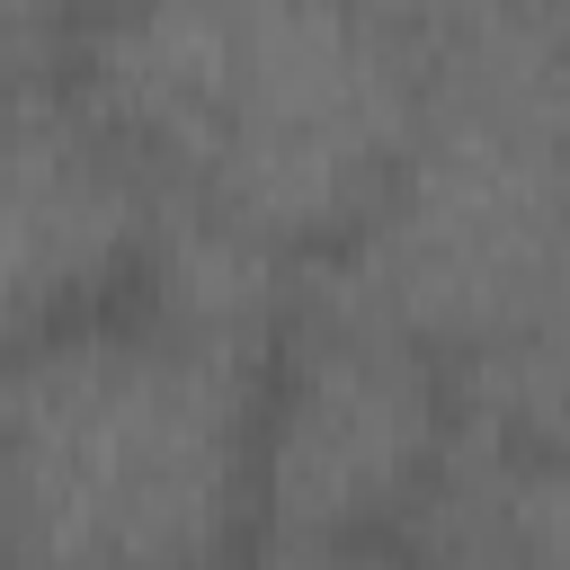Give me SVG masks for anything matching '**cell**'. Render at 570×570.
<instances>
[{"label": "cell", "mask_w": 570, "mask_h": 570, "mask_svg": "<svg viewBox=\"0 0 570 570\" xmlns=\"http://www.w3.org/2000/svg\"><path fill=\"white\" fill-rule=\"evenodd\" d=\"M71 89L151 187L321 258L392 178L428 53L365 0H98Z\"/></svg>", "instance_id": "cell-1"}, {"label": "cell", "mask_w": 570, "mask_h": 570, "mask_svg": "<svg viewBox=\"0 0 570 570\" xmlns=\"http://www.w3.org/2000/svg\"><path fill=\"white\" fill-rule=\"evenodd\" d=\"M267 347L116 294L0 356V570H223L258 534Z\"/></svg>", "instance_id": "cell-2"}, {"label": "cell", "mask_w": 570, "mask_h": 570, "mask_svg": "<svg viewBox=\"0 0 570 570\" xmlns=\"http://www.w3.org/2000/svg\"><path fill=\"white\" fill-rule=\"evenodd\" d=\"M312 294L445 365L561 330V0H472L428 36L419 125Z\"/></svg>", "instance_id": "cell-3"}, {"label": "cell", "mask_w": 570, "mask_h": 570, "mask_svg": "<svg viewBox=\"0 0 570 570\" xmlns=\"http://www.w3.org/2000/svg\"><path fill=\"white\" fill-rule=\"evenodd\" d=\"M454 436V365L303 285L258 374L249 543H410Z\"/></svg>", "instance_id": "cell-4"}, {"label": "cell", "mask_w": 570, "mask_h": 570, "mask_svg": "<svg viewBox=\"0 0 570 570\" xmlns=\"http://www.w3.org/2000/svg\"><path fill=\"white\" fill-rule=\"evenodd\" d=\"M151 223L142 160L62 80L0 89V356L116 303Z\"/></svg>", "instance_id": "cell-5"}, {"label": "cell", "mask_w": 570, "mask_h": 570, "mask_svg": "<svg viewBox=\"0 0 570 570\" xmlns=\"http://www.w3.org/2000/svg\"><path fill=\"white\" fill-rule=\"evenodd\" d=\"M98 0H0V89L9 80H62Z\"/></svg>", "instance_id": "cell-6"}, {"label": "cell", "mask_w": 570, "mask_h": 570, "mask_svg": "<svg viewBox=\"0 0 570 570\" xmlns=\"http://www.w3.org/2000/svg\"><path fill=\"white\" fill-rule=\"evenodd\" d=\"M223 570H428V561L401 552V543H356V552H330V543H240Z\"/></svg>", "instance_id": "cell-7"}, {"label": "cell", "mask_w": 570, "mask_h": 570, "mask_svg": "<svg viewBox=\"0 0 570 570\" xmlns=\"http://www.w3.org/2000/svg\"><path fill=\"white\" fill-rule=\"evenodd\" d=\"M365 9H374V18H392L401 36H419V53H428V36H436L445 18H463L472 0H365Z\"/></svg>", "instance_id": "cell-8"}]
</instances>
